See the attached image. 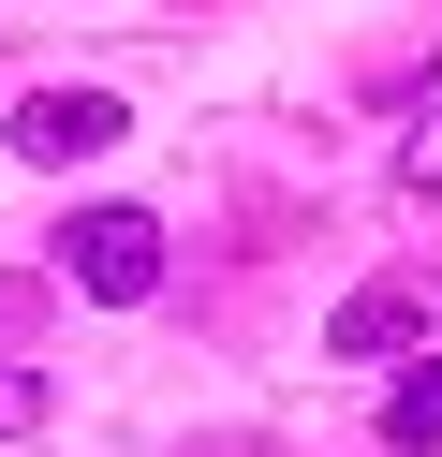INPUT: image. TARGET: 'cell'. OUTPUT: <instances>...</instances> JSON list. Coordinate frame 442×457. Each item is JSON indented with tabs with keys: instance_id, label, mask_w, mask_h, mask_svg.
Masks as SVG:
<instances>
[{
	"instance_id": "6da1fadb",
	"label": "cell",
	"mask_w": 442,
	"mask_h": 457,
	"mask_svg": "<svg viewBox=\"0 0 442 457\" xmlns=\"http://www.w3.org/2000/svg\"><path fill=\"white\" fill-rule=\"evenodd\" d=\"M59 280L104 295V310H147V295H163V221H147V207H74V221H59Z\"/></svg>"
},
{
	"instance_id": "7a4b0ae2",
	"label": "cell",
	"mask_w": 442,
	"mask_h": 457,
	"mask_svg": "<svg viewBox=\"0 0 442 457\" xmlns=\"http://www.w3.org/2000/svg\"><path fill=\"white\" fill-rule=\"evenodd\" d=\"M428 339H442V266H383V280H354V295H339L324 354L383 369V354H428Z\"/></svg>"
},
{
	"instance_id": "3957f363",
	"label": "cell",
	"mask_w": 442,
	"mask_h": 457,
	"mask_svg": "<svg viewBox=\"0 0 442 457\" xmlns=\"http://www.w3.org/2000/svg\"><path fill=\"white\" fill-rule=\"evenodd\" d=\"M118 133H133V119H118V89H29V104H15V148L59 162V178H74V162H104Z\"/></svg>"
},
{
	"instance_id": "277c9868",
	"label": "cell",
	"mask_w": 442,
	"mask_h": 457,
	"mask_svg": "<svg viewBox=\"0 0 442 457\" xmlns=\"http://www.w3.org/2000/svg\"><path fill=\"white\" fill-rule=\"evenodd\" d=\"M383 443H398V457H428V443H442V354L383 384Z\"/></svg>"
},
{
	"instance_id": "5b68a950",
	"label": "cell",
	"mask_w": 442,
	"mask_h": 457,
	"mask_svg": "<svg viewBox=\"0 0 442 457\" xmlns=\"http://www.w3.org/2000/svg\"><path fill=\"white\" fill-rule=\"evenodd\" d=\"M398 207H413V221H442V119H413V133H398Z\"/></svg>"
},
{
	"instance_id": "8992f818",
	"label": "cell",
	"mask_w": 442,
	"mask_h": 457,
	"mask_svg": "<svg viewBox=\"0 0 442 457\" xmlns=\"http://www.w3.org/2000/svg\"><path fill=\"white\" fill-rule=\"evenodd\" d=\"M29 428H45V369H15V354H0V443H29Z\"/></svg>"
},
{
	"instance_id": "52a82bcc",
	"label": "cell",
	"mask_w": 442,
	"mask_h": 457,
	"mask_svg": "<svg viewBox=\"0 0 442 457\" xmlns=\"http://www.w3.org/2000/svg\"><path fill=\"white\" fill-rule=\"evenodd\" d=\"M29 310H45V280H0V339H15V325H29Z\"/></svg>"
}]
</instances>
